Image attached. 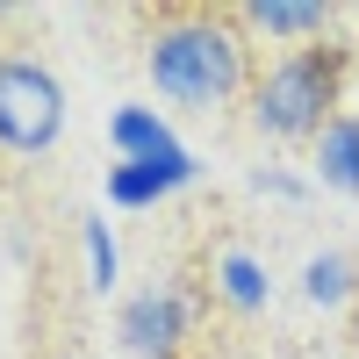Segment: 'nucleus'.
<instances>
[{"label":"nucleus","mask_w":359,"mask_h":359,"mask_svg":"<svg viewBox=\"0 0 359 359\" xmlns=\"http://www.w3.org/2000/svg\"><path fill=\"white\" fill-rule=\"evenodd\" d=\"M252 187H259V194H273V201H302V194H309L294 172H252Z\"/></svg>","instance_id":"12"},{"label":"nucleus","mask_w":359,"mask_h":359,"mask_svg":"<svg viewBox=\"0 0 359 359\" xmlns=\"http://www.w3.org/2000/svg\"><path fill=\"white\" fill-rule=\"evenodd\" d=\"M237 22L252 29V36H287V43H323V29H331V8L323 0H245Z\"/></svg>","instance_id":"6"},{"label":"nucleus","mask_w":359,"mask_h":359,"mask_svg":"<svg viewBox=\"0 0 359 359\" xmlns=\"http://www.w3.org/2000/svg\"><path fill=\"white\" fill-rule=\"evenodd\" d=\"M79 245H86V273H94V294H108V287H115V273H123V252H115L108 216H86V223H79Z\"/></svg>","instance_id":"11"},{"label":"nucleus","mask_w":359,"mask_h":359,"mask_svg":"<svg viewBox=\"0 0 359 359\" xmlns=\"http://www.w3.org/2000/svg\"><path fill=\"white\" fill-rule=\"evenodd\" d=\"M216 287H223V302L237 309V316H259L266 309V294H273V280H266V266L245 252V245H230V252H216Z\"/></svg>","instance_id":"9"},{"label":"nucleus","mask_w":359,"mask_h":359,"mask_svg":"<svg viewBox=\"0 0 359 359\" xmlns=\"http://www.w3.org/2000/svg\"><path fill=\"white\" fill-rule=\"evenodd\" d=\"M352 345H359V316H352Z\"/></svg>","instance_id":"13"},{"label":"nucleus","mask_w":359,"mask_h":359,"mask_svg":"<svg viewBox=\"0 0 359 359\" xmlns=\"http://www.w3.org/2000/svg\"><path fill=\"white\" fill-rule=\"evenodd\" d=\"M65 137V86L43 57L8 50L0 57V151L8 158H43Z\"/></svg>","instance_id":"3"},{"label":"nucleus","mask_w":359,"mask_h":359,"mask_svg":"<svg viewBox=\"0 0 359 359\" xmlns=\"http://www.w3.org/2000/svg\"><path fill=\"white\" fill-rule=\"evenodd\" d=\"M345 65H352V50L331 43V36L273 57V65L259 72V86H252V130L273 137V144H302V137L316 144L323 123H338Z\"/></svg>","instance_id":"2"},{"label":"nucleus","mask_w":359,"mask_h":359,"mask_svg":"<svg viewBox=\"0 0 359 359\" xmlns=\"http://www.w3.org/2000/svg\"><path fill=\"white\" fill-rule=\"evenodd\" d=\"M352 294H359V266L345 252H316L302 266V302L309 309H338V302H352Z\"/></svg>","instance_id":"10"},{"label":"nucleus","mask_w":359,"mask_h":359,"mask_svg":"<svg viewBox=\"0 0 359 359\" xmlns=\"http://www.w3.org/2000/svg\"><path fill=\"white\" fill-rule=\"evenodd\" d=\"M187 331H194V309H187L180 287H144V294L123 302V316H115V338H123L137 359H172L187 345Z\"/></svg>","instance_id":"4"},{"label":"nucleus","mask_w":359,"mask_h":359,"mask_svg":"<svg viewBox=\"0 0 359 359\" xmlns=\"http://www.w3.org/2000/svg\"><path fill=\"white\" fill-rule=\"evenodd\" d=\"M144 65H151V86L180 108H223L245 86H259L237 8H158Z\"/></svg>","instance_id":"1"},{"label":"nucleus","mask_w":359,"mask_h":359,"mask_svg":"<svg viewBox=\"0 0 359 359\" xmlns=\"http://www.w3.org/2000/svg\"><path fill=\"white\" fill-rule=\"evenodd\" d=\"M201 158L194 151H165V158H130V165H108V201L115 208H158L165 194L194 187Z\"/></svg>","instance_id":"5"},{"label":"nucleus","mask_w":359,"mask_h":359,"mask_svg":"<svg viewBox=\"0 0 359 359\" xmlns=\"http://www.w3.org/2000/svg\"><path fill=\"white\" fill-rule=\"evenodd\" d=\"M316 180L338 194H359V108H345L338 123H323L316 137Z\"/></svg>","instance_id":"8"},{"label":"nucleus","mask_w":359,"mask_h":359,"mask_svg":"<svg viewBox=\"0 0 359 359\" xmlns=\"http://www.w3.org/2000/svg\"><path fill=\"white\" fill-rule=\"evenodd\" d=\"M108 144H115V165H130V158H165V151H187V144L172 137V123L158 108H115L108 115Z\"/></svg>","instance_id":"7"}]
</instances>
